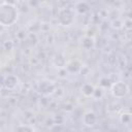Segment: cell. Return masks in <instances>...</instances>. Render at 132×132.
<instances>
[{"instance_id":"cell-1","label":"cell","mask_w":132,"mask_h":132,"mask_svg":"<svg viewBox=\"0 0 132 132\" xmlns=\"http://www.w3.org/2000/svg\"><path fill=\"white\" fill-rule=\"evenodd\" d=\"M19 18V11L14 4L2 2L0 5V25L2 27L12 26Z\"/></svg>"},{"instance_id":"cell-2","label":"cell","mask_w":132,"mask_h":132,"mask_svg":"<svg viewBox=\"0 0 132 132\" xmlns=\"http://www.w3.org/2000/svg\"><path fill=\"white\" fill-rule=\"evenodd\" d=\"M75 10L70 7H63L58 11V23L63 27H69L75 21Z\"/></svg>"},{"instance_id":"cell-3","label":"cell","mask_w":132,"mask_h":132,"mask_svg":"<svg viewBox=\"0 0 132 132\" xmlns=\"http://www.w3.org/2000/svg\"><path fill=\"white\" fill-rule=\"evenodd\" d=\"M110 92H111V95L117 98V99H122L124 97H126L129 92H130V89H129V86L122 81V80H119V81H116V82H112L111 87H110Z\"/></svg>"},{"instance_id":"cell-4","label":"cell","mask_w":132,"mask_h":132,"mask_svg":"<svg viewBox=\"0 0 132 132\" xmlns=\"http://www.w3.org/2000/svg\"><path fill=\"white\" fill-rule=\"evenodd\" d=\"M19 85H20V79L14 74H7L2 79V86H3V88H5L8 91L15 90L19 87Z\"/></svg>"},{"instance_id":"cell-5","label":"cell","mask_w":132,"mask_h":132,"mask_svg":"<svg viewBox=\"0 0 132 132\" xmlns=\"http://www.w3.org/2000/svg\"><path fill=\"white\" fill-rule=\"evenodd\" d=\"M82 67H84L82 64L78 59H72L66 63L65 69L69 74H77L81 71Z\"/></svg>"},{"instance_id":"cell-6","label":"cell","mask_w":132,"mask_h":132,"mask_svg":"<svg viewBox=\"0 0 132 132\" xmlns=\"http://www.w3.org/2000/svg\"><path fill=\"white\" fill-rule=\"evenodd\" d=\"M38 91H39L41 94L45 95V96L52 95V94H54L55 91H56V86H55L52 81L42 80V81H40L39 85H38Z\"/></svg>"},{"instance_id":"cell-7","label":"cell","mask_w":132,"mask_h":132,"mask_svg":"<svg viewBox=\"0 0 132 132\" xmlns=\"http://www.w3.org/2000/svg\"><path fill=\"white\" fill-rule=\"evenodd\" d=\"M82 124L87 127H94L98 123V117L94 111H86L82 116Z\"/></svg>"},{"instance_id":"cell-8","label":"cell","mask_w":132,"mask_h":132,"mask_svg":"<svg viewBox=\"0 0 132 132\" xmlns=\"http://www.w3.org/2000/svg\"><path fill=\"white\" fill-rule=\"evenodd\" d=\"M79 45L81 48L86 50V51H90L95 46V39L92 36L89 35H85L84 37L80 38L79 40Z\"/></svg>"},{"instance_id":"cell-9","label":"cell","mask_w":132,"mask_h":132,"mask_svg":"<svg viewBox=\"0 0 132 132\" xmlns=\"http://www.w3.org/2000/svg\"><path fill=\"white\" fill-rule=\"evenodd\" d=\"M74 10H75V12H76L77 14H82V15H84V14H86V13L89 12L90 6H89V4H88L86 1L81 0V1H78V2L75 4Z\"/></svg>"},{"instance_id":"cell-10","label":"cell","mask_w":132,"mask_h":132,"mask_svg":"<svg viewBox=\"0 0 132 132\" xmlns=\"http://www.w3.org/2000/svg\"><path fill=\"white\" fill-rule=\"evenodd\" d=\"M53 63H54V65L57 67V68H65V66H66V63H67V61H66V59H65V56L63 55V54H57L54 58H53Z\"/></svg>"},{"instance_id":"cell-11","label":"cell","mask_w":132,"mask_h":132,"mask_svg":"<svg viewBox=\"0 0 132 132\" xmlns=\"http://www.w3.org/2000/svg\"><path fill=\"white\" fill-rule=\"evenodd\" d=\"M94 90H95V87L89 82H86L81 86L80 88V92L81 94L85 96V97H93V94H94Z\"/></svg>"},{"instance_id":"cell-12","label":"cell","mask_w":132,"mask_h":132,"mask_svg":"<svg viewBox=\"0 0 132 132\" xmlns=\"http://www.w3.org/2000/svg\"><path fill=\"white\" fill-rule=\"evenodd\" d=\"M120 120H121V123L123 125H129L132 123V114L129 112H124L121 114Z\"/></svg>"},{"instance_id":"cell-13","label":"cell","mask_w":132,"mask_h":132,"mask_svg":"<svg viewBox=\"0 0 132 132\" xmlns=\"http://www.w3.org/2000/svg\"><path fill=\"white\" fill-rule=\"evenodd\" d=\"M15 131H29V132H31V131H34L35 129L32 127V126H29V125H24V124H20L19 126H16L15 127V129H14Z\"/></svg>"},{"instance_id":"cell-14","label":"cell","mask_w":132,"mask_h":132,"mask_svg":"<svg viewBox=\"0 0 132 132\" xmlns=\"http://www.w3.org/2000/svg\"><path fill=\"white\" fill-rule=\"evenodd\" d=\"M111 26L116 29H121V28L124 27V22L121 19H116L114 21L111 22Z\"/></svg>"},{"instance_id":"cell-15","label":"cell","mask_w":132,"mask_h":132,"mask_svg":"<svg viewBox=\"0 0 132 132\" xmlns=\"http://www.w3.org/2000/svg\"><path fill=\"white\" fill-rule=\"evenodd\" d=\"M12 48H13V43H12L11 40H6V41L3 42V50L9 52V51H11Z\"/></svg>"},{"instance_id":"cell-16","label":"cell","mask_w":132,"mask_h":132,"mask_svg":"<svg viewBox=\"0 0 132 132\" xmlns=\"http://www.w3.org/2000/svg\"><path fill=\"white\" fill-rule=\"evenodd\" d=\"M102 95H103L102 90L99 89V88H95L94 94H93V98H95V99H100V98L102 97Z\"/></svg>"},{"instance_id":"cell-17","label":"cell","mask_w":132,"mask_h":132,"mask_svg":"<svg viewBox=\"0 0 132 132\" xmlns=\"http://www.w3.org/2000/svg\"><path fill=\"white\" fill-rule=\"evenodd\" d=\"M130 3H131V4H132V0H130Z\"/></svg>"},{"instance_id":"cell-18","label":"cell","mask_w":132,"mask_h":132,"mask_svg":"<svg viewBox=\"0 0 132 132\" xmlns=\"http://www.w3.org/2000/svg\"><path fill=\"white\" fill-rule=\"evenodd\" d=\"M117 1H124V0H117Z\"/></svg>"},{"instance_id":"cell-19","label":"cell","mask_w":132,"mask_h":132,"mask_svg":"<svg viewBox=\"0 0 132 132\" xmlns=\"http://www.w3.org/2000/svg\"><path fill=\"white\" fill-rule=\"evenodd\" d=\"M79 1H81V0H79Z\"/></svg>"}]
</instances>
